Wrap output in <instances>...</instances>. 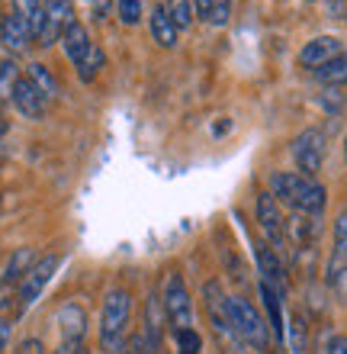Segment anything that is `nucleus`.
Masks as SVG:
<instances>
[{"label":"nucleus","instance_id":"ddd939ff","mask_svg":"<svg viewBox=\"0 0 347 354\" xmlns=\"http://www.w3.org/2000/svg\"><path fill=\"white\" fill-rule=\"evenodd\" d=\"M254 258H257L261 280H267V283H273L280 293H286V274H283V261H280V254H277V248L257 245V248H254Z\"/></svg>","mask_w":347,"mask_h":354},{"label":"nucleus","instance_id":"2eb2a0df","mask_svg":"<svg viewBox=\"0 0 347 354\" xmlns=\"http://www.w3.org/2000/svg\"><path fill=\"white\" fill-rule=\"evenodd\" d=\"M261 287V299H264V309H267V326H270V332H273V338L277 342H283L286 338V328H283V293L273 283H267V280H261L257 283Z\"/></svg>","mask_w":347,"mask_h":354},{"label":"nucleus","instance_id":"5701e85b","mask_svg":"<svg viewBox=\"0 0 347 354\" xmlns=\"http://www.w3.org/2000/svg\"><path fill=\"white\" fill-rule=\"evenodd\" d=\"M26 77L39 87V91L46 93L48 103H52V100L58 97V81H55V75H52V71H48L46 65H39V62H32V65L26 68Z\"/></svg>","mask_w":347,"mask_h":354},{"label":"nucleus","instance_id":"c756f323","mask_svg":"<svg viewBox=\"0 0 347 354\" xmlns=\"http://www.w3.org/2000/svg\"><path fill=\"white\" fill-rule=\"evenodd\" d=\"M228 13H232V3H228V0H216V7H212V17H209V23H212V26H226V23H228Z\"/></svg>","mask_w":347,"mask_h":354},{"label":"nucleus","instance_id":"20e7f679","mask_svg":"<svg viewBox=\"0 0 347 354\" xmlns=\"http://www.w3.org/2000/svg\"><path fill=\"white\" fill-rule=\"evenodd\" d=\"M58 264H61V258H58L55 252H48V254H42L26 274H23V280H19V287H17V309L19 313H26V309L46 293L48 280L55 277Z\"/></svg>","mask_w":347,"mask_h":354},{"label":"nucleus","instance_id":"393cba45","mask_svg":"<svg viewBox=\"0 0 347 354\" xmlns=\"http://www.w3.org/2000/svg\"><path fill=\"white\" fill-rule=\"evenodd\" d=\"M344 261H347V209L335 219V258H331V274Z\"/></svg>","mask_w":347,"mask_h":354},{"label":"nucleus","instance_id":"412c9836","mask_svg":"<svg viewBox=\"0 0 347 354\" xmlns=\"http://www.w3.org/2000/svg\"><path fill=\"white\" fill-rule=\"evenodd\" d=\"M32 264H36V252H32V248H19V252H13V254H10V261H7V268H3L0 283H10V287L17 283V287H19L23 274H26Z\"/></svg>","mask_w":347,"mask_h":354},{"label":"nucleus","instance_id":"1a4fd4ad","mask_svg":"<svg viewBox=\"0 0 347 354\" xmlns=\"http://www.w3.org/2000/svg\"><path fill=\"white\" fill-rule=\"evenodd\" d=\"M341 52H344L341 39H335V36H315V39H309V42L302 46L299 65L309 68V71H319V68H325L328 62H335Z\"/></svg>","mask_w":347,"mask_h":354},{"label":"nucleus","instance_id":"423d86ee","mask_svg":"<svg viewBox=\"0 0 347 354\" xmlns=\"http://www.w3.org/2000/svg\"><path fill=\"white\" fill-rule=\"evenodd\" d=\"M203 299H206V313H209V322H212V328L219 332V338H228V342H241L238 338V332H235L232 326V313H228V297L226 290H222V283L219 280H209L206 287H203Z\"/></svg>","mask_w":347,"mask_h":354},{"label":"nucleus","instance_id":"f3484780","mask_svg":"<svg viewBox=\"0 0 347 354\" xmlns=\"http://www.w3.org/2000/svg\"><path fill=\"white\" fill-rule=\"evenodd\" d=\"M0 42L10 48V52H23V48L32 42V32L26 29V23L17 17V13H7L0 19Z\"/></svg>","mask_w":347,"mask_h":354},{"label":"nucleus","instance_id":"a211bd4d","mask_svg":"<svg viewBox=\"0 0 347 354\" xmlns=\"http://www.w3.org/2000/svg\"><path fill=\"white\" fill-rule=\"evenodd\" d=\"M325 203H328V190H325L315 177H309L293 209H296V213H302V216H319L321 209H325Z\"/></svg>","mask_w":347,"mask_h":354},{"label":"nucleus","instance_id":"a878e982","mask_svg":"<svg viewBox=\"0 0 347 354\" xmlns=\"http://www.w3.org/2000/svg\"><path fill=\"white\" fill-rule=\"evenodd\" d=\"M19 65L13 62V58H7V62H0V100H10L13 97V87L19 84Z\"/></svg>","mask_w":347,"mask_h":354},{"label":"nucleus","instance_id":"6ab92c4d","mask_svg":"<svg viewBox=\"0 0 347 354\" xmlns=\"http://www.w3.org/2000/svg\"><path fill=\"white\" fill-rule=\"evenodd\" d=\"M58 326H61L65 342L77 345L81 335H84V309L77 306V303H65V306L58 309Z\"/></svg>","mask_w":347,"mask_h":354},{"label":"nucleus","instance_id":"dca6fc26","mask_svg":"<svg viewBox=\"0 0 347 354\" xmlns=\"http://www.w3.org/2000/svg\"><path fill=\"white\" fill-rule=\"evenodd\" d=\"M148 29H151V39H155V42H158L161 48H174V46H177L180 29L174 26V19L168 17V10H164V3H158V7H151Z\"/></svg>","mask_w":347,"mask_h":354},{"label":"nucleus","instance_id":"7ed1b4c3","mask_svg":"<svg viewBox=\"0 0 347 354\" xmlns=\"http://www.w3.org/2000/svg\"><path fill=\"white\" fill-rule=\"evenodd\" d=\"M161 306H164V319L174 326V332L193 328V299H190V290L177 270H168V274H164Z\"/></svg>","mask_w":347,"mask_h":354},{"label":"nucleus","instance_id":"4be33fe9","mask_svg":"<svg viewBox=\"0 0 347 354\" xmlns=\"http://www.w3.org/2000/svg\"><path fill=\"white\" fill-rule=\"evenodd\" d=\"M315 77H319L325 87H341V84H347V52H341L335 62H328L325 68H319V71H315Z\"/></svg>","mask_w":347,"mask_h":354},{"label":"nucleus","instance_id":"f257e3e1","mask_svg":"<svg viewBox=\"0 0 347 354\" xmlns=\"http://www.w3.org/2000/svg\"><path fill=\"white\" fill-rule=\"evenodd\" d=\"M129 326H132L129 290L113 287L103 297V309H100V348H103V354H122L126 351Z\"/></svg>","mask_w":347,"mask_h":354},{"label":"nucleus","instance_id":"7c9ffc66","mask_svg":"<svg viewBox=\"0 0 347 354\" xmlns=\"http://www.w3.org/2000/svg\"><path fill=\"white\" fill-rule=\"evenodd\" d=\"M212 7H216V0H193V17L203 19V23H209V17H212Z\"/></svg>","mask_w":347,"mask_h":354},{"label":"nucleus","instance_id":"0eeeda50","mask_svg":"<svg viewBox=\"0 0 347 354\" xmlns=\"http://www.w3.org/2000/svg\"><path fill=\"white\" fill-rule=\"evenodd\" d=\"M257 223H261V232L267 235L270 248L280 252L283 242H286V223H283V209L270 190L257 194Z\"/></svg>","mask_w":347,"mask_h":354},{"label":"nucleus","instance_id":"c9c22d12","mask_svg":"<svg viewBox=\"0 0 347 354\" xmlns=\"http://www.w3.org/2000/svg\"><path fill=\"white\" fill-rule=\"evenodd\" d=\"M75 354H90V351H87V348H75Z\"/></svg>","mask_w":347,"mask_h":354},{"label":"nucleus","instance_id":"9d476101","mask_svg":"<svg viewBox=\"0 0 347 354\" xmlns=\"http://www.w3.org/2000/svg\"><path fill=\"white\" fill-rule=\"evenodd\" d=\"M10 100H13V106L19 110V116H26V120H42L48 110V97L39 91L26 75L19 77V84L13 87V97H10Z\"/></svg>","mask_w":347,"mask_h":354},{"label":"nucleus","instance_id":"f704fd0d","mask_svg":"<svg viewBox=\"0 0 347 354\" xmlns=\"http://www.w3.org/2000/svg\"><path fill=\"white\" fill-rule=\"evenodd\" d=\"M7 342H10V326L0 319V354H3V348H7Z\"/></svg>","mask_w":347,"mask_h":354},{"label":"nucleus","instance_id":"72a5a7b5","mask_svg":"<svg viewBox=\"0 0 347 354\" xmlns=\"http://www.w3.org/2000/svg\"><path fill=\"white\" fill-rule=\"evenodd\" d=\"M328 354H347V335H338L335 342H331Z\"/></svg>","mask_w":347,"mask_h":354},{"label":"nucleus","instance_id":"e433bc0d","mask_svg":"<svg viewBox=\"0 0 347 354\" xmlns=\"http://www.w3.org/2000/svg\"><path fill=\"white\" fill-rule=\"evenodd\" d=\"M3 129H7V126H3V120H0V136H3Z\"/></svg>","mask_w":347,"mask_h":354},{"label":"nucleus","instance_id":"c85d7f7f","mask_svg":"<svg viewBox=\"0 0 347 354\" xmlns=\"http://www.w3.org/2000/svg\"><path fill=\"white\" fill-rule=\"evenodd\" d=\"M100 68H103V52L94 46V48H90V55L77 65V77H81V81H94V75L100 71Z\"/></svg>","mask_w":347,"mask_h":354},{"label":"nucleus","instance_id":"6e6552de","mask_svg":"<svg viewBox=\"0 0 347 354\" xmlns=\"http://www.w3.org/2000/svg\"><path fill=\"white\" fill-rule=\"evenodd\" d=\"M75 23V7L71 0H46V26L39 36V46H55L61 42V32Z\"/></svg>","mask_w":347,"mask_h":354},{"label":"nucleus","instance_id":"cd10ccee","mask_svg":"<svg viewBox=\"0 0 347 354\" xmlns=\"http://www.w3.org/2000/svg\"><path fill=\"white\" fill-rule=\"evenodd\" d=\"M116 17H119L122 26H139L141 0H116Z\"/></svg>","mask_w":347,"mask_h":354},{"label":"nucleus","instance_id":"2f4dec72","mask_svg":"<svg viewBox=\"0 0 347 354\" xmlns=\"http://www.w3.org/2000/svg\"><path fill=\"white\" fill-rule=\"evenodd\" d=\"M19 354H42V342H39V338H29V342L19 345Z\"/></svg>","mask_w":347,"mask_h":354},{"label":"nucleus","instance_id":"b1692460","mask_svg":"<svg viewBox=\"0 0 347 354\" xmlns=\"http://www.w3.org/2000/svg\"><path fill=\"white\" fill-rule=\"evenodd\" d=\"M164 10H168V17L174 19V26L177 29H190L193 26V0H164Z\"/></svg>","mask_w":347,"mask_h":354},{"label":"nucleus","instance_id":"aec40b11","mask_svg":"<svg viewBox=\"0 0 347 354\" xmlns=\"http://www.w3.org/2000/svg\"><path fill=\"white\" fill-rule=\"evenodd\" d=\"M13 13L26 23L32 39L42 36V26H46V3L42 0H13Z\"/></svg>","mask_w":347,"mask_h":354},{"label":"nucleus","instance_id":"f8f14e48","mask_svg":"<svg viewBox=\"0 0 347 354\" xmlns=\"http://www.w3.org/2000/svg\"><path fill=\"white\" fill-rule=\"evenodd\" d=\"M306 180H309V177L299 174V171H277V174H270V194L277 196V203L296 206Z\"/></svg>","mask_w":347,"mask_h":354},{"label":"nucleus","instance_id":"f03ea898","mask_svg":"<svg viewBox=\"0 0 347 354\" xmlns=\"http://www.w3.org/2000/svg\"><path fill=\"white\" fill-rule=\"evenodd\" d=\"M228 313H232V326L244 345L257 348V351H267V348H270V326L264 322L261 313H257L248 299L228 297Z\"/></svg>","mask_w":347,"mask_h":354},{"label":"nucleus","instance_id":"4c0bfd02","mask_svg":"<svg viewBox=\"0 0 347 354\" xmlns=\"http://www.w3.org/2000/svg\"><path fill=\"white\" fill-rule=\"evenodd\" d=\"M344 161H347V139H344Z\"/></svg>","mask_w":347,"mask_h":354},{"label":"nucleus","instance_id":"4468645a","mask_svg":"<svg viewBox=\"0 0 347 354\" xmlns=\"http://www.w3.org/2000/svg\"><path fill=\"white\" fill-rule=\"evenodd\" d=\"M161 316H164V306H161L158 293H148V303H145V326H141V342H145L148 354L161 351Z\"/></svg>","mask_w":347,"mask_h":354},{"label":"nucleus","instance_id":"473e14b6","mask_svg":"<svg viewBox=\"0 0 347 354\" xmlns=\"http://www.w3.org/2000/svg\"><path fill=\"white\" fill-rule=\"evenodd\" d=\"M122 354H148V348H145V342H141V335H139V338H132L129 345H126V351Z\"/></svg>","mask_w":347,"mask_h":354},{"label":"nucleus","instance_id":"bb28decb","mask_svg":"<svg viewBox=\"0 0 347 354\" xmlns=\"http://www.w3.org/2000/svg\"><path fill=\"white\" fill-rule=\"evenodd\" d=\"M174 345H177V354H199L203 338H199L197 328H180V332H174Z\"/></svg>","mask_w":347,"mask_h":354},{"label":"nucleus","instance_id":"9b49d317","mask_svg":"<svg viewBox=\"0 0 347 354\" xmlns=\"http://www.w3.org/2000/svg\"><path fill=\"white\" fill-rule=\"evenodd\" d=\"M61 48H65V55L71 65H81L87 55H90V48H94V42H90V32H87L84 23H71V26L61 32Z\"/></svg>","mask_w":347,"mask_h":354},{"label":"nucleus","instance_id":"39448f33","mask_svg":"<svg viewBox=\"0 0 347 354\" xmlns=\"http://www.w3.org/2000/svg\"><path fill=\"white\" fill-rule=\"evenodd\" d=\"M293 161L299 174L315 177L321 171V161H325V132L321 129H302L296 139H293Z\"/></svg>","mask_w":347,"mask_h":354}]
</instances>
